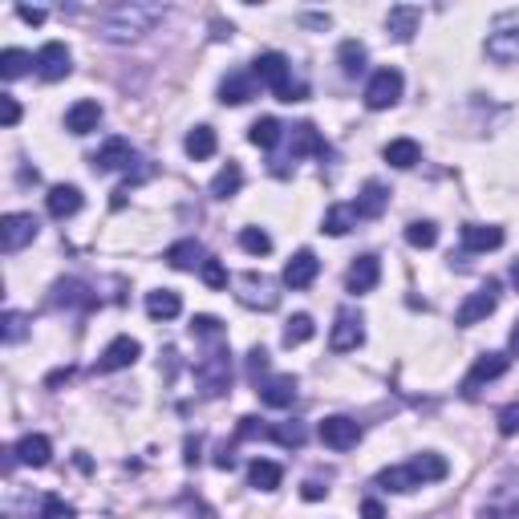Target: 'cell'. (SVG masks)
<instances>
[{"label": "cell", "mask_w": 519, "mask_h": 519, "mask_svg": "<svg viewBox=\"0 0 519 519\" xmlns=\"http://www.w3.org/2000/svg\"><path fill=\"white\" fill-rule=\"evenodd\" d=\"M487 58L495 66H515L519 61V9L500 12L487 33Z\"/></svg>", "instance_id": "obj_2"}, {"label": "cell", "mask_w": 519, "mask_h": 519, "mask_svg": "<svg viewBox=\"0 0 519 519\" xmlns=\"http://www.w3.org/2000/svg\"><path fill=\"white\" fill-rule=\"evenodd\" d=\"M17 17L25 25H45V9H33V4H17Z\"/></svg>", "instance_id": "obj_52"}, {"label": "cell", "mask_w": 519, "mask_h": 519, "mask_svg": "<svg viewBox=\"0 0 519 519\" xmlns=\"http://www.w3.org/2000/svg\"><path fill=\"white\" fill-rule=\"evenodd\" d=\"M20 337H25V317L9 308V313H4V341L12 345V341H20Z\"/></svg>", "instance_id": "obj_49"}, {"label": "cell", "mask_w": 519, "mask_h": 519, "mask_svg": "<svg viewBox=\"0 0 519 519\" xmlns=\"http://www.w3.org/2000/svg\"><path fill=\"white\" fill-rule=\"evenodd\" d=\"M321 443L333 446V451H353L357 443H361V426L353 422V418H345V414H333V418H325V422L317 426Z\"/></svg>", "instance_id": "obj_9"}, {"label": "cell", "mask_w": 519, "mask_h": 519, "mask_svg": "<svg viewBox=\"0 0 519 519\" xmlns=\"http://www.w3.org/2000/svg\"><path fill=\"white\" fill-rule=\"evenodd\" d=\"M29 66H37V58H29L25 49H4V53H0V77H4V81L25 77L29 74Z\"/></svg>", "instance_id": "obj_34"}, {"label": "cell", "mask_w": 519, "mask_h": 519, "mask_svg": "<svg viewBox=\"0 0 519 519\" xmlns=\"http://www.w3.org/2000/svg\"><path fill=\"white\" fill-rule=\"evenodd\" d=\"M511 280H515V289H519V260L511 264Z\"/></svg>", "instance_id": "obj_60"}, {"label": "cell", "mask_w": 519, "mask_h": 519, "mask_svg": "<svg viewBox=\"0 0 519 519\" xmlns=\"http://www.w3.org/2000/svg\"><path fill=\"white\" fill-rule=\"evenodd\" d=\"M511 353L519 357V321H515V329H511Z\"/></svg>", "instance_id": "obj_59"}, {"label": "cell", "mask_w": 519, "mask_h": 519, "mask_svg": "<svg viewBox=\"0 0 519 519\" xmlns=\"http://www.w3.org/2000/svg\"><path fill=\"white\" fill-rule=\"evenodd\" d=\"M53 305L58 308H94V292L81 280H58L53 284Z\"/></svg>", "instance_id": "obj_25"}, {"label": "cell", "mask_w": 519, "mask_h": 519, "mask_svg": "<svg viewBox=\"0 0 519 519\" xmlns=\"http://www.w3.org/2000/svg\"><path fill=\"white\" fill-rule=\"evenodd\" d=\"M479 519H519V491H511V487L495 491V495L483 503Z\"/></svg>", "instance_id": "obj_30"}, {"label": "cell", "mask_w": 519, "mask_h": 519, "mask_svg": "<svg viewBox=\"0 0 519 519\" xmlns=\"http://www.w3.org/2000/svg\"><path fill=\"white\" fill-rule=\"evenodd\" d=\"M199 451H203V438H187V467H195V462H199Z\"/></svg>", "instance_id": "obj_54"}, {"label": "cell", "mask_w": 519, "mask_h": 519, "mask_svg": "<svg viewBox=\"0 0 519 519\" xmlns=\"http://www.w3.org/2000/svg\"><path fill=\"white\" fill-rule=\"evenodd\" d=\"M353 223H357L353 203H337V207H329V212H325V228H321V231H329V236H345Z\"/></svg>", "instance_id": "obj_39"}, {"label": "cell", "mask_w": 519, "mask_h": 519, "mask_svg": "<svg viewBox=\"0 0 519 519\" xmlns=\"http://www.w3.org/2000/svg\"><path fill=\"white\" fill-rule=\"evenodd\" d=\"M199 276H203V284H207V289H228V268H223L215 256H207V264L199 268Z\"/></svg>", "instance_id": "obj_44"}, {"label": "cell", "mask_w": 519, "mask_h": 519, "mask_svg": "<svg viewBox=\"0 0 519 519\" xmlns=\"http://www.w3.org/2000/svg\"><path fill=\"white\" fill-rule=\"evenodd\" d=\"M337 61H341V74L345 77H357L361 69H366V45H361V41H341Z\"/></svg>", "instance_id": "obj_37"}, {"label": "cell", "mask_w": 519, "mask_h": 519, "mask_svg": "<svg viewBox=\"0 0 519 519\" xmlns=\"http://www.w3.org/2000/svg\"><path fill=\"white\" fill-rule=\"evenodd\" d=\"M37 77L41 81H61V77H69V49L61 45V41H49V45L37 49Z\"/></svg>", "instance_id": "obj_13"}, {"label": "cell", "mask_w": 519, "mask_h": 519, "mask_svg": "<svg viewBox=\"0 0 519 519\" xmlns=\"http://www.w3.org/2000/svg\"><path fill=\"white\" fill-rule=\"evenodd\" d=\"M69 377H74V369H58V374L45 377V385H61V382H69Z\"/></svg>", "instance_id": "obj_58"}, {"label": "cell", "mask_w": 519, "mask_h": 519, "mask_svg": "<svg viewBox=\"0 0 519 519\" xmlns=\"http://www.w3.org/2000/svg\"><path fill=\"white\" fill-rule=\"evenodd\" d=\"M143 357V345H138L135 337H114L102 357H97V374H118V369H130Z\"/></svg>", "instance_id": "obj_10"}, {"label": "cell", "mask_w": 519, "mask_h": 519, "mask_svg": "<svg viewBox=\"0 0 519 519\" xmlns=\"http://www.w3.org/2000/svg\"><path fill=\"white\" fill-rule=\"evenodd\" d=\"M268 438H276L280 446H305V426H300V422L268 426Z\"/></svg>", "instance_id": "obj_43"}, {"label": "cell", "mask_w": 519, "mask_h": 519, "mask_svg": "<svg viewBox=\"0 0 519 519\" xmlns=\"http://www.w3.org/2000/svg\"><path fill=\"white\" fill-rule=\"evenodd\" d=\"M130 159H135V151L126 138H106L89 163H94V171H122V167H130Z\"/></svg>", "instance_id": "obj_18"}, {"label": "cell", "mask_w": 519, "mask_h": 519, "mask_svg": "<svg viewBox=\"0 0 519 519\" xmlns=\"http://www.w3.org/2000/svg\"><path fill=\"white\" fill-rule=\"evenodd\" d=\"M0 122H4V126H17V122H20V106H17V97H9V94L0 97Z\"/></svg>", "instance_id": "obj_50"}, {"label": "cell", "mask_w": 519, "mask_h": 519, "mask_svg": "<svg viewBox=\"0 0 519 519\" xmlns=\"http://www.w3.org/2000/svg\"><path fill=\"white\" fill-rule=\"evenodd\" d=\"M377 280H382V260L377 256H357L353 268H349V276H345V289L353 292V297H366V292L377 289Z\"/></svg>", "instance_id": "obj_14"}, {"label": "cell", "mask_w": 519, "mask_h": 519, "mask_svg": "<svg viewBox=\"0 0 519 519\" xmlns=\"http://www.w3.org/2000/svg\"><path fill=\"white\" fill-rule=\"evenodd\" d=\"M183 146H187V154H191L195 163H203V159H212L220 143H215V130H212V126H195L191 135H187Z\"/></svg>", "instance_id": "obj_35"}, {"label": "cell", "mask_w": 519, "mask_h": 519, "mask_svg": "<svg viewBox=\"0 0 519 519\" xmlns=\"http://www.w3.org/2000/svg\"><path fill=\"white\" fill-rule=\"evenodd\" d=\"M256 97V77L252 74H228L220 81V102L223 106H244Z\"/></svg>", "instance_id": "obj_21"}, {"label": "cell", "mask_w": 519, "mask_h": 519, "mask_svg": "<svg viewBox=\"0 0 519 519\" xmlns=\"http://www.w3.org/2000/svg\"><path fill=\"white\" fill-rule=\"evenodd\" d=\"M402 74H398V69H377L374 77H369V86H366V106L369 110H390L398 102V97H402Z\"/></svg>", "instance_id": "obj_7"}, {"label": "cell", "mask_w": 519, "mask_h": 519, "mask_svg": "<svg viewBox=\"0 0 519 519\" xmlns=\"http://www.w3.org/2000/svg\"><path fill=\"white\" fill-rule=\"evenodd\" d=\"M503 244V228L495 223H467L462 228V248L467 252H495Z\"/></svg>", "instance_id": "obj_22"}, {"label": "cell", "mask_w": 519, "mask_h": 519, "mask_svg": "<svg viewBox=\"0 0 519 519\" xmlns=\"http://www.w3.org/2000/svg\"><path fill=\"white\" fill-rule=\"evenodd\" d=\"M422 25V9L418 4H394V9L385 12V33L394 41H410Z\"/></svg>", "instance_id": "obj_17"}, {"label": "cell", "mask_w": 519, "mask_h": 519, "mask_svg": "<svg viewBox=\"0 0 519 519\" xmlns=\"http://www.w3.org/2000/svg\"><path fill=\"white\" fill-rule=\"evenodd\" d=\"M240 187H244V171H240V163L220 167V174L212 179V195H215V199H231V195L240 191Z\"/></svg>", "instance_id": "obj_36"}, {"label": "cell", "mask_w": 519, "mask_h": 519, "mask_svg": "<svg viewBox=\"0 0 519 519\" xmlns=\"http://www.w3.org/2000/svg\"><path fill=\"white\" fill-rule=\"evenodd\" d=\"M37 228H41V223L33 220L29 212H9L4 220H0V248H4V252L29 248V244L37 240Z\"/></svg>", "instance_id": "obj_6"}, {"label": "cell", "mask_w": 519, "mask_h": 519, "mask_svg": "<svg viewBox=\"0 0 519 519\" xmlns=\"http://www.w3.org/2000/svg\"><path fill=\"white\" fill-rule=\"evenodd\" d=\"M97 122H102V106L97 102H74V106L66 110V130L69 135H89V130H97Z\"/></svg>", "instance_id": "obj_23"}, {"label": "cell", "mask_w": 519, "mask_h": 519, "mask_svg": "<svg viewBox=\"0 0 519 519\" xmlns=\"http://www.w3.org/2000/svg\"><path fill=\"white\" fill-rule=\"evenodd\" d=\"M191 333H195V337H212V341H220V337H223V321L212 317V313H199V317H191Z\"/></svg>", "instance_id": "obj_45"}, {"label": "cell", "mask_w": 519, "mask_h": 519, "mask_svg": "<svg viewBox=\"0 0 519 519\" xmlns=\"http://www.w3.org/2000/svg\"><path fill=\"white\" fill-rule=\"evenodd\" d=\"M41 519H74V507H69L66 500H58V495H45V503H41Z\"/></svg>", "instance_id": "obj_46"}, {"label": "cell", "mask_w": 519, "mask_h": 519, "mask_svg": "<svg viewBox=\"0 0 519 519\" xmlns=\"http://www.w3.org/2000/svg\"><path fill=\"white\" fill-rule=\"evenodd\" d=\"M305 25L308 29H329V12H308Z\"/></svg>", "instance_id": "obj_55"}, {"label": "cell", "mask_w": 519, "mask_h": 519, "mask_svg": "<svg viewBox=\"0 0 519 519\" xmlns=\"http://www.w3.org/2000/svg\"><path fill=\"white\" fill-rule=\"evenodd\" d=\"M163 17H167V9H159V4H138V0H130V4H114V9L102 12V17H97V33L106 41L126 45V41H138L143 33H151Z\"/></svg>", "instance_id": "obj_1"}, {"label": "cell", "mask_w": 519, "mask_h": 519, "mask_svg": "<svg viewBox=\"0 0 519 519\" xmlns=\"http://www.w3.org/2000/svg\"><path fill=\"white\" fill-rule=\"evenodd\" d=\"M511 366V357L507 353H483L479 361L471 366V374H467V382H462V390H467V398H475L487 382H495V377H503Z\"/></svg>", "instance_id": "obj_11"}, {"label": "cell", "mask_w": 519, "mask_h": 519, "mask_svg": "<svg viewBox=\"0 0 519 519\" xmlns=\"http://www.w3.org/2000/svg\"><path fill=\"white\" fill-rule=\"evenodd\" d=\"M382 159L390 167H398V171H410V167L422 159V146L414 143V138H394V143H385Z\"/></svg>", "instance_id": "obj_29"}, {"label": "cell", "mask_w": 519, "mask_h": 519, "mask_svg": "<svg viewBox=\"0 0 519 519\" xmlns=\"http://www.w3.org/2000/svg\"><path fill=\"white\" fill-rule=\"evenodd\" d=\"M317 272H321V260H317V252H308V248H300L297 256L284 264V284L289 289H308L313 280H317Z\"/></svg>", "instance_id": "obj_16"}, {"label": "cell", "mask_w": 519, "mask_h": 519, "mask_svg": "<svg viewBox=\"0 0 519 519\" xmlns=\"http://www.w3.org/2000/svg\"><path fill=\"white\" fill-rule=\"evenodd\" d=\"M17 459L25 462V467H49V459H53V443H49L45 434H25L17 443Z\"/></svg>", "instance_id": "obj_26"}, {"label": "cell", "mask_w": 519, "mask_h": 519, "mask_svg": "<svg viewBox=\"0 0 519 519\" xmlns=\"http://www.w3.org/2000/svg\"><path fill=\"white\" fill-rule=\"evenodd\" d=\"M317 333V325H313V317H308V313H297V317L289 321V325H284V345H305L308 337Z\"/></svg>", "instance_id": "obj_40"}, {"label": "cell", "mask_w": 519, "mask_h": 519, "mask_svg": "<svg viewBox=\"0 0 519 519\" xmlns=\"http://www.w3.org/2000/svg\"><path fill=\"white\" fill-rule=\"evenodd\" d=\"M289 151H292V159H305V154H325V138H321V130L313 122H300V126H292Z\"/></svg>", "instance_id": "obj_27"}, {"label": "cell", "mask_w": 519, "mask_h": 519, "mask_svg": "<svg viewBox=\"0 0 519 519\" xmlns=\"http://www.w3.org/2000/svg\"><path fill=\"white\" fill-rule=\"evenodd\" d=\"M260 402L272 406V410H289L297 402V377L292 374H276L268 382H260Z\"/></svg>", "instance_id": "obj_15"}, {"label": "cell", "mask_w": 519, "mask_h": 519, "mask_svg": "<svg viewBox=\"0 0 519 519\" xmlns=\"http://www.w3.org/2000/svg\"><path fill=\"white\" fill-rule=\"evenodd\" d=\"M500 434L503 438H515L519 434V402H511L500 410Z\"/></svg>", "instance_id": "obj_47"}, {"label": "cell", "mask_w": 519, "mask_h": 519, "mask_svg": "<svg viewBox=\"0 0 519 519\" xmlns=\"http://www.w3.org/2000/svg\"><path fill=\"white\" fill-rule=\"evenodd\" d=\"M280 138H284V126H280L276 118H256V122H252V130H248V143L260 146V151H272Z\"/></svg>", "instance_id": "obj_33"}, {"label": "cell", "mask_w": 519, "mask_h": 519, "mask_svg": "<svg viewBox=\"0 0 519 519\" xmlns=\"http://www.w3.org/2000/svg\"><path fill=\"white\" fill-rule=\"evenodd\" d=\"M385 207H390V191H385L377 179H369V183L361 187V195H357V203H353V215L357 220H377Z\"/></svg>", "instance_id": "obj_19"}, {"label": "cell", "mask_w": 519, "mask_h": 519, "mask_svg": "<svg viewBox=\"0 0 519 519\" xmlns=\"http://www.w3.org/2000/svg\"><path fill=\"white\" fill-rule=\"evenodd\" d=\"M240 248L248 252V256H268V252H272V236L264 228H244L240 231Z\"/></svg>", "instance_id": "obj_42"}, {"label": "cell", "mask_w": 519, "mask_h": 519, "mask_svg": "<svg viewBox=\"0 0 519 519\" xmlns=\"http://www.w3.org/2000/svg\"><path fill=\"white\" fill-rule=\"evenodd\" d=\"M264 369H268V349H252V353H248V374L260 377Z\"/></svg>", "instance_id": "obj_51"}, {"label": "cell", "mask_w": 519, "mask_h": 519, "mask_svg": "<svg viewBox=\"0 0 519 519\" xmlns=\"http://www.w3.org/2000/svg\"><path fill=\"white\" fill-rule=\"evenodd\" d=\"M361 519H385V507L377 500H366L361 503Z\"/></svg>", "instance_id": "obj_53"}, {"label": "cell", "mask_w": 519, "mask_h": 519, "mask_svg": "<svg viewBox=\"0 0 519 519\" xmlns=\"http://www.w3.org/2000/svg\"><path fill=\"white\" fill-rule=\"evenodd\" d=\"M410 467H414V475H418V483H438V479H446V471H451L443 454H418Z\"/></svg>", "instance_id": "obj_38"}, {"label": "cell", "mask_w": 519, "mask_h": 519, "mask_svg": "<svg viewBox=\"0 0 519 519\" xmlns=\"http://www.w3.org/2000/svg\"><path fill=\"white\" fill-rule=\"evenodd\" d=\"M215 467H220V471H231V467H236V454H231L228 446H223V451L215 454Z\"/></svg>", "instance_id": "obj_57"}, {"label": "cell", "mask_w": 519, "mask_h": 519, "mask_svg": "<svg viewBox=\"0 0 519 519\" xmlns=\"http://www.w3.org/2000/svg\"><path fill=\"white\" fill-rule=\"evenodd\" d=\"M361 341H366L361 317H357L353 308H341V313H337L333 333H329V345H333V353H349V349H357Z\"/></svg>", "instance_id": "obj_12"}, {"label": "cell", "mask_w": 519, "mask_h": 519, "mask_svg": "<svg viewBox=\"0 0 519 519\" xmlns=\"http://www.w3.org/2000/svg\"><path fill=\"white\" fill-rule=\"evenodd\" d=\"M495 308H500V280H487L483 289H475L471 297L459 305V313H454V325H459V329L479 325V321H487Z\"/></svg>", "instance_id": "obj_4"}, {"label": "cell", "mask_w": 519, "mask_h": 519, "mask_svg": "<svg viewBox=\"0 0 519 519\" xmlns=\"http://www.w3.org/2000/svg\"><path fill=\"white\" fill-rule=\"evenodd\" d=\"M280 479H284L280 462H272V459H252V467H248V483H252L256 491H276V487H280Z\"/></svg>", "instance_id": "obj_31"}, {"label": "cell", "mask_w": 519, "mask_h": 519, "mask_svg": "<svg viewBox=\"0 0 519 519\" xmlns=\"http://www.w3.org/2000/svg\"><path fill=\"white\" fill-rule=\"evenodd\" d=\"M183 313V300H179V292L171 289H159V292H146V317L151 321H171Z\"/></svg>", "instance_id": "obj_28"}, {"label": "cell", "mask_w": 519, "mask_h": 519, "mask_svg": "<svg viewBox=\"0 0 519 519\" xmlns=\"http://www.w3.org/2000/svg\"><path fill=\"white\" fill-rule=\"evenodd\" d=\"M305 500H325L329 495V487H321V483H305V491H300Z\"/></svg>", "instance_id": "obj_56"}, {"label": "cell", "mask_w": 519, "mask_h": 519, "mask_svg": "<svg viewBox=\"0 0 519 519\" xmlns=\"http://www.w3.org/2000/svg\"><path fill=\"white\" fill-rule=\"evenodd\" d=\"M236 438L240 443H248V438H268V426H260V418H240V430H236Z\"/></svg>", "instance_id": "obj_48"}, {"label": "cell", "mask_w": 519, "mask_h": 519, "mask_svg": "<svg viewBox=\"0 0 519 519\" xmlns=\"http://www.w3.org/2000/svg\"><path fill=\"white\" fill-rule=\"evenodd\" d=\"M167 264H171V268H179V272H195V268H203V264H207V252H203L199 240H179V244H171V248H167Z\"/></svg>", "instance_id": "obj_20"}, {"label": "cell", "mask_w": 519, "mask_h": 519, "mask_svg": "<svg viewBox=\"0 0 519 519\" xmlns=\"http://www.w3.org/2000/svg\"><path fill=\"white\" fill-rule=\"evenodd\" d=\"M406 244H410V248H434V244H438V228H434L430 220H414L410 228H406Z\"/></svg>", "instance_id": "obj_41"}, {"label": "cell", "mask_w": 519, "mask_h": 519, "mask_svg": "<svg viewBox=\"0 0 519 519\" xmlns=\"http://www.w3.org/2000/svg\"><path fill=\"white\" fill-rule=\"evenodd\" d=\"M377 487H385V491H398V495H406V491L422 487V483H418V475H414V467H410V462H406V467H385V471L377 475Z\"/></svg>", "instance_id": "obj_32"}, {"label": "cell", "mask_w": 519, "mask_h": 519, "mask_svg": "<svg viewBox=\"0 0 519 519\" xmlns=\"http://www.w3.org/2000/svg\"><path fill=\"white\" fill-rule=\"evenodd\" d=\"M195 382H199V390L207 398L228 394V385H231V353L228 349H212V353L203 357L199 366H195Z\"/></svg>", "instance_id": "obj_3"}, {"label": "cell", "mask_w": 519, "mask_h": 519, "mask_svg": "<svg viewBox=\"0 0 519 519\" xmlns=\"http://www.w3.org/2000/svg\"><path fill=\"white\" fill-rule=\"evenodd\" d=\"M252 77H256L260 86H268L272 94H284V89L292 86L289 58H284V53H276V49H268V53H260V58L252 61Z\"/></svg>", "instance_id": "obj_5"}, {"label": "cell", "mask_w": 519, "mask_h": 519, "mask_svg": "<svg viewBox=\"0 0 519 519\" xmlns=\"http://www.w3.org/2000/svg\"><path fill=\"white\" fill-rule=\"evenodd\" d=\"M236 289H240L236 297L252 308H276V300H280L276 284H272L264 272H244V276H236Z\"/></svg>", "instance_id": "obj_8"}, {"label": "cell", "mask_w": 519, "mask_h": 519, "mask_svg": "<svg viewBox=\"0 0 519 519\" xmlns=\"http://www.w3.org/2000/svg\"><path fill=\"white\" fill-rule=\"evenodd\" d=\"M45 207H49V215H53V220H69V215L81 212V191H77V187H69V183H58L53 191L45 195Z\"/></svg>", "instance_id": "obj_24"}]
</instances>
